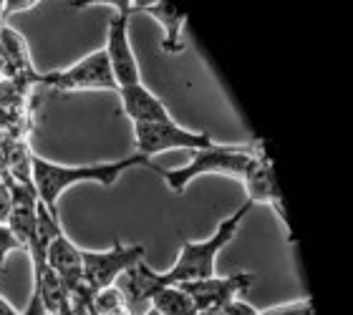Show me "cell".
Here are the masks:
<instances>
[{"mask_svg": "<svg viewBox=\"0 0 353 315\" xmlns=\"http://www.w3.org/2000/svg\"><path fill=\"white\" fill-rule=\"evenodd\" d=\"M134 167H152V161L139 154L124 156L117 161H94V164H59V161L43 159V156H30V184L36 190L38 202L48 212L59 214V199L63 192L76 187V184H101V187H114L119 176Z\"/></svg>", "mask_w": 353, "mask_h": 315, "instance_id": "cell-1", "label": "cell"}, {"mask_svg": "<svg viewBox=\"0 0 353 315\" xmlns=\"http://www.w3.org/2000/svg\"><path fill=\"white\" fill-rule=\"evenodd\" d=\"M250 202H245L243 207H237L235 212L228 214L225 220L212 230V235L197 242H182L179 257L172 265V270L162 272L164 285H184V283H194V280L212 278L214 267H217V257L225 247H228L232 237L237 235V230L243 225V220L250 212Z\"/></svg>", "mask_w": 353, "mask_h": 315, "instance_id": "cell-2", "label": "cell"}, {"mask_svg": "<svg viewBox=\"0 0 353 315\" xmlns=\"http://www.w3.org/2000/svg\"><path fill=\"white\" fill-rule=\"evenodd\" d=\"M258 147L255 144H212L210 149H199L194 152L190 164L176 169H164L152 164L149 169H154L157 174L162 176L164 184L170 187V192L174 194H184L194 179L210 174L220 176H235L243 179L245 169L250 167L252 156H255Z\"/></svg>", "mask_w": 353, "mask_h": 315, "instance_id": "cell-3", "label": "cell"}, {"mask_svg": "<svg viewBox=\"0 0 353 315\" xmlns=\"http://www.w3.org/2000/svg\"><path fill=\"white\" fill-rule=\"evenodd\" d=\"M134 129V154L152 161V156L164 154L170 149H190L192 154L199 149H210L217 141L207 132H192L176 124L174 119L167 121H152V124H132Z\"/></svg>", "mask_w": 353, "mask_h": 315, "instance_id": "cell-4", "label": "cell"}, {"mask_svg": "<svg viewBox=\"0 0 353 315\" xmlns=\"http://www.w3.org/2000/svg\"><path fill=\"white\" fill-rule=\"evenodd\" d=\"M117 13L111 15L106 26V43H103V56L109 61L111 76L117 81V86H134L141 83V68L139 61L134 56L132 41H129V18H132V3L121 0L114 3Z\"/></svg>", "mask_w": 353, "mask_h": 315, "instance_id": "cell-5", "label": "cell"}, {"mask_svg": "<svg viewBox=\"0 0 353 315\" xmlns=\"http://www.w3.org/2000/svg\"><path fill=\"white\" fill-rule=\"evenodd\" d=\"M38 83L53 88V91H61V94H68V91H119L103 51L88 53V56L76 61L74 66L61 68V71L38 74Z\"/></svg>", "mask_w": 353, "mask_h": 315, "instance_id": "cell-6", "label": "cell"}, {"mask_svg": "<svg viewBox=\"0 0 353 315\" xmlns=\"http://www.w3.org/2000/svg\"><path fill=\"white\" fill-rule=\"evenodd\" d=\"M144 245H124L117 242L109 250H83V283L88 285L91 293H99L103 287H109L117 283V278L124 270H129L132 265L144 260Z\"/></svg>", "mask_w": 353, "mask_h": 315, "instance_id": "cell-7", "label": "cell"}, {"mask_svg": "<svg viewBox=\"0 0 353 315\" xmlns=\"http://www.w3.org/2000/svg\"><path fill=\"white\" fill-rule=\"evenodd\" d=\"M252 283H255V275H250V272H235V275H225V278L212 275V278L205 280L184 283L179 287L192 298L194 308H197V315H202L232 303L240 293L250 290Z\"/></svg>", "mask_w": 353, "mask_h": 315, "instance_id": "cell-8", "label": "cell"}, {"mask_svg": "<svg viewBox=\"0 0 353 315\" xmlns=\"http://www.w3.org/2000/svg\"><path fill=\"white\" fill-rule=\"evenodd\" d=\"M240 182L245 184V192H248L245 202H250V205H270L278 212L280 220H283V225H288L283 194H280L278 179H275V169H272V161L263 144H258V152L252 156L250 167L245 169Z\"/></svg>", "mask_w": 353, "mask_h": 315, "instance_id": "cell-9", "label": "cell"}, {"mask_svg": "<svg viewBox=\"0 0 353 315\" xmlns=\"http://www.w3.org/2000/svg\"><path fill=\"white\" fill-rule=\"evenodd\" d=\"M46 265L59 275L66 293H74L76 287L83 285V250L76 242H71V237L63 230L56 232L48 242Z\"/></svg>", "mask_w": 353, "mask_h": 315, "instance_id": "cell-10", "label": "cell"}, {"mask_svg": "<svg viewBox=\"0 0 353 315\" xmlns=\"http://www.w3.org/2000/svg\"><path fill=\"white\" fill-rule=\"evenodd\" d=\"M117 94L121 101V111L132 124H152V121L172 119L170 109L164 106V101L152 88L144 86V81L134 83V86H121Z\"/></svg>", "mask_w": 353, "mask_h": 315, "instance_id": "cell-11", "label": "cell"}, {"mask_svg": "<svg viewBox=\"0 0 353 315\" xmlns=\"http://www.w3.org/2000/svg\"><path fill=\"white\" fill-rule=\"evenodd\" d=\"M134 13H144L149 18H154L164 30L162 38V51L164 53H182V28L187 23V13L182 8L172 6V3H164V0H157V3H132V15Z\"/></svg>", "mask_w": 353, "mask_h": 315, "instance_id": "cell-12", "label": "cell"}, {"mask_svg": "<svg viewBox=\"0 0 353 315\" xmlns=\"http://www.w3.org/2000/svg\"><path fill=\"white\" fill-rule=\"evenodd\" d=\"M114 287L124 295L126 305L132 308V305H139V303H149L152 295L159 293V290L167 285H164V280H162V272L152 270V267L144 265V260H141V263L132 265L129 270L121 272L117 278V283H114Z\"/></svg>", "mask_w": 353, "mask_h": 315, "instance_id": "cell-13", "label": "cell"}, {"mask_svg": "<svg viewBox=\"0 0 353 315\" xmlns=\"http://www.w3.org/2000/svg\"><path fill=\"white\" fill-rule=\"evenodd\" d=\"M152 310L159 315H197V308L179 285H167L152 295Z\"/></svg>", "mask_w": 353, "mask_h": 315, "instance_id": "cell-14", "label": "cell"}, {"mask_svg": "<svg viewBox=\"0 0 353 315\" xmlns=\"http://www.w3.org/2000/svg\"><path fill=\"white\" fill-rule=\"evenodd\" d=\"M91 310H94V315H129V305H126L124 295L119 293L114 285L103 287L94 295Z\"/></svg>", "mask_w": 353, "mask_h": 315, "instance_id": "cell-15", "label": "cell"}, {"mask_svg": "<svg viewBox=\"0 0 353 315\" xmlns=\"http://www.w3.org/2000/svg\"><path fill=\"white\" fill-rule=\"evenodd\" d=\"M258 315H316V310H313V303L308 298H301V301H290L283 303V305H275V308H268Z\"/></svg>", "mask_w": 353, "mask_h": 315, "instance_id": "cell-16", "label": "cell"}, {"mask_svg": "<svg viewBox=\"0 0 353 315\" xmlns=\"http://www.w3.org/2000/svg\"><path fill=\"white\" fill-rule=\"evenodd\" d=\"M13 250H21V245H18V240L13 237V232L8 230V225H0V272H3L8 255H10Z\"/></svg>", "mask_w": 353, "mask_h": 315, "instance_id": "cell-17", "label": "cell"}, {"mask_svg": "<svg viewBox=\"0 0 353 315\" xmlns=\"http://www.w3.org/2000/svg\"><path fill=\"white\" fill-rule=\"evenodd\" d=\"M202 315H258V310L250 308V305H245V303H228V305H222L217 310H210V313H202Z\"/></svg>", "mask_w": 353, "mask_h": 315, "instance_id": "cell-18", "label": "cell"}, {"mask_svg": "<svg viewBox=\"0 0 353 315\" xmlns=\"http://www.w3.org/2000/svg\"><path fill=\"white\" fill-rule=\"evenodd\" d=\"M59 315H94V310H91V303H83V301H76V298H68L66 305L59 310Z\"/></svg>", "mask_w": 353, "mask_h": 315, "instance_id": "cell-19", "label": "cell"}, {"mask_svg": "<svg viewBox=\"0 0 353 315\" xmlns=\"http://www.w3.org/2000/svg\"><path fill=\"white\" fill-rule=\"evenodd\" d=\"M10 190H8L6 179H0V225H6L10 217Z\"/></svg>", "mask_w": 353, "mask_h": 315, "instance_id": "cell-20", "label": "cell"}, {"mask_svg": "<svg viewBox=\"0 0 353 315\" xmlns=\"http://www.w3.org/2000/svg\"><path fill=\"white\" fill-rule=\"evenodd\" d=\"M3 6H6V18H8V15H13V13H23V10H30V8H36L38 3H33V0H21V3H18V0H6Z\"/></svg>", "mask_w": 353, "mask_h": 315, "instance_id": "cell-21", "label": "cell"}, {"mask_svg": "<svg viewBox=\"0 0 353 315\" xmlns=\"http://www.w3.org/2000/svg\"><path fill=\"white\" fill-rule=\"evenodd\" d=\"M0 315H18V310H15L6 298H0Z\"/></svg>", "mask_w": 353, "mask_h": 315, "instance_id": "cell-22", "label": "cell"}, {"mask_svg": "<svg viewBox=\"0 0 353 315\" xmlns=\"http://www.w3.org/2000/svg\"><path fill=\"white\" fill-rule=\"evenodd\" d=\"M6 21V6H3V0H0V26Z\"/></svg>", "mask_w": 353, "mask_h": 315, "instance_id": "cell-23", "label": "cell"}, {"mask_svg": "<svg viewBox=\"0 0 353 315\" xmlns=\"http://www.w3.org/2000/svg\"><path fill=\"white\" fill-rule=\"evenodd\" d=\"M144 315H159V313H157V310H152V308H149V310H147V313H144Z\"/></svg>", "mask_w": 353, "mask_h": 315, "instance_id": "cell-24", "label": "cell"}]
</instances>
